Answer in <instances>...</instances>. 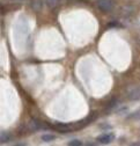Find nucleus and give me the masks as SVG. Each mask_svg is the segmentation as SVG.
I'll use <instances>...</instances> for the list:
<instances>
[{"label":"nucleus","instance_id":"obj_1","mask_svg":"<svg viewBox=\"0 0 140 146\" xmlns=\"http://www.w3.org/2000/svg\"><path fill=\"white\" fill-rule=\"evenodd\" d=\"M97 7L102 12H110L114 8V3L111 0H97Z\"/></svg>","mask_w":140,"mask_h":146},{"label":"nucleus","instance_id":"obj_2","mask_svg":"<svg viewBox=\"0 0 140 146\" xmlns=\"http://www.w3.org/2000/svg\"><path fill=\"white\" fill-rule=\"evenodd\" d=\"M114 139H115L114 133H103V135H100L97 137V141L101 144H110Z\"/></svg>","mask_w":140,"mask_h":146},{"label":"nucleus","instance_id":"obj_3","mask_svg":"<svg viewBox=\"0 0 140 146\" xmlns=\"http://www.w3.org/2000/svg\"><path fill=\"white\" fill-rule=\"evenodd\" d=\"M127 99L130 101H138V100H140V87H137V88L132 89L131 92L127 94Z\"/></svg>","mask_w":140,"mask_h":146},{"label":"nucleus","instance_id":"obj_4","mask_svg":"<svg viewBox=\"0 0 140 146\" xmlns=\"http://www.w3.org/2000/svg\"><path fill=\"white\" fill-rule=\"evenodd\" d=\"M28 127H29V130L30 131H38V130H41L42 127H45L42 123H40L38 121H30L29 122V124H28Z\"/></svg>","mask_w":140,"mask_h":146},{"label":"nucleus","instance_id":"obj_5","mask_svg":"<svg viewBox=\"0 0 140 146\" xmlns=\"http://www.w3.org/2000/svg\"><path fill=\"white\" fill-rule=\"evenodd\" d=\"M30 6L35 12H38V11H41L43 8V1L42 0H32Z\"/></svg>","mask_w":140,"mask_h":146},{"label":"nucleus","instance_id":"obj_6","mask_svg":"<svg viewBox=\"0 0 140 146\" xmlns=\"http://www.w3.org/2000/svg\"><path fill=\"white\" fill-rule=\"evenodd\" d=\"M129 121H140V110H135L126 117Z\"/></svg>","mask_w":140,"mask_h":146},{"label":"nucleus","instance_id":"obj_7","mask_svg":"<svg viewBox=\"0 0 140 146\" xmlns=\"http://www.w3.org/2000/svg\"><path fill=\"white\" fill-rule=\"evenodd\" d=\"M45 4L50 7V8H53L59 4V0H45Z\"/></svg>","mask_w":140,"mask_h":146},{"label":"nucleus","instance_id":"obj_8","mask_svg":"<svg viewBox=\"0 0 140 146\" xmlns=\"http://www.w3.org/2000/svg\"><path fill=\"white\" fill-rule=\"evenodd\" d=\"M56 139V136H53V135H43L42 136V140L43 141H53Z\"/></svg>","mask_w":140,"mask_h":146},{"label":"nucleus","instance_id":"obj_9","mask_svg":"<svg viewBox=\"0 0 140 146\" xmlns=\"http://www.w3.org/2000/svg\"><path fill=\"white\" fill-rule=\"evenodd\" d=\"M57 126L60 129V131L61 132H66V131H69V127H68V125H66V124H63V123H57Z\"/></svg>","mask_w":140,"mask_h":146},{"label":"nucleus","instance_id":"obj_10","mask_svg":"<svg viewBox=\"0 0 140 146\" xmlns=\"http://www.w3.org/2000/svg\"><path fill=\"white\" fill-rule=\"evenodd\" d=\"M9 139H11V135L9 133H7V132H3L1 133V143H7V141H9Z\"/></svg>","mask_w":140,"mask_h":146},{"label":"nucleus","instance_id":"obj_11","mask_svg":"<svg viewBox=\"0 0 140 146\" xmlns=\"http://www.w3.org/2000/svg\"><path fill=\"white\" fill-rule=\"evenodd\" d=\"M68 146H82V143L79 139H73L68 143Z\"/></svg>","mask_w":140,"mask_h":146},{"label":"nucleus","instance_id":"obj_12","mask_svg":"<svg viewBox=\"0 0 140 146\" xmlns=\"http://www.w3.org/2000/svg\"><path fill=\"white\" fill-rule=\"evenodd\" d=\"M133 9H134V8H133L132 6H124V7H123V13H124V14H131V13L133 12Z\"/></svg>","mask_w":140,"mask_h":146},{"label":"nucleus","instance_id":"obj_13","mask_svg":"<svg viewBox=\"0 0 140 146\" xmlns=\"http://www.w3.org/2000/svg\"><path fill=\"white\" fill-rule=\"evenodd\" d=\"M116 27L120 28L122 26H120V23H118V22H110V23H108V28H116Z\"/></svg>","mask_w":140,"mask_h":146},{"label":"nucleus","instance_id":"obj_14","mask_svg":"<svg viewBox=\"0 0 140 146\" xmlns=\"http://www.w3.org/2000/svg\"><path fill=\"white\" fill-rule=\"evenodd\" d=\"M131 146H140V141H137V143H134V144H132Z\"/></svg>","mask_w":140,"mask_h":146},{"label":"nucleus","instance_id":"obj_15","mask_svg":"<svg viewBox=\"0 0 140 146\" xmlns=\"http://www.w3.org/2000/svg\"><path fill=\"white\" fill-rule=\"evenodd\" d=\"M86 146H95V145H94L93 143H87V144H86Z\"/></svg>","mask_w":140,"mask_h":146},{"label":"nucleus","instance_id":"obj_16","mask_svg":"<svg viewBox=\"0 0 140 146\" xmlns=\"http://www.w3.org/2000/svg\"><path fill=\"white\" fill-rule=\"evenodd\" d=\"M12 1H17V3H21V1H24V0H12Z\"/></svg>","mask_w":140,"mask_h":146},{"label":"nucleus","instance_id":"obj_17","mask_svg":"<svg viewBox=\"0 0 140 146\" xmlns=\"http://www.w3.org/2000/svg\"><path fill=\"white\" fill-rule=\"evenodd\" d=\"M15 146H26V144H20V145H15Z\"/></svg>","mask_w":140,"mask_h":146}]
</instances>
